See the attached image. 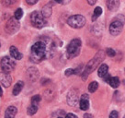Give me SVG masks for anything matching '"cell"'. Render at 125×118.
Here are the masks:
<instances>
[{"label":"cell","instance_id":"cell-1","mask_svg":"<svg viewBox=\"0 0 125 118\" xmlns=\"http://www.w3.org/2000/svg\"><path fill=\"white\" fill-rule=\"evenodd\" d=\"M53 43L48 44L46 42L40 41L35 43L31 46V59L32 62L39 63L42 60L47 57H51L50 53H53Z\"/></svg>","mask_w":125,"mask_h":118},{"label":"cell","instance_id":"cell-2","mask_svg":"<svg viewBox=\"0 0 125 118\" xmlns=\"http://www.w3.org/2000/svg\"><path fill=\"white\" fill-rule=\"evenodd\" d=\"M104 58H105V55H104L103 51H99L97 55H95V57H94L92 60H90L89 62H88V64L86 66V68H85L84 72L82 73L83 74L82 79H84V80L86 79L88 74H90L92 71L95 70L96 67L99 65V63L101 62L102 60H104Z\"/></svg>","mask_w":125,"mask_h":118},{"label":"cell","instance_id":"cell-3","mask_svg":"<svg viewBox=\"0 0 125 118\" xmlns=\"http://www.w3.org/2000/svg\"><path fill=\"white\" fill-rule=\"evenodd\" d=\"M81 48V41L79 39H74L70 42V43L67 46V57L68 58H73L74 56L78 55Z\"/></svg>","mask_w":125,"mask_h":118},{"label":"cell","instance_id":"cell-4","mask_svg":"<svg viewBox=\"0 0 125 118\" xmlns=\"http://www.w3.org/2000/svg\"><path fill=\"white\" fill-rule=\"evenodd\" d=\"M31 24H32L34 27L38 28V29H41V28L44 27V25L46 23V21H45V17L43 16L42 12H39V11H34L31 13Z\"/></svg>","mask_w":125,"mask_h":118},{"label":"cell","instance_id":"cell-5","mask_svg":"<svg viewBox=\"0 0 125 118\" xmlns=\"http://www.w3.org/2000/svg\"><path fill=\"white\" fill-rule=\"evenodd\" d=\"M86 22V18L82 15H74V16H71L67 20L68 25L72 28H74V29L82 28L83 26H85Z\"/></svg>","mask_w":125,"mask_h":118},{"label":"cell","instance_id":"cell-6","mask_svg":"<svg viewBox=\"0 0 125 118\" xmlns=\"http://www.w3.org/2000/svg\"><path fill=\"white\" fill-rule=\"evenodd\" d=\"M16 67L15 61L8 56H4L1 59V69L2 72L10 73Z\"/></svg>","mask_w":125,"mask_h":118},{"label":"cell","instance_id":"cell-7","mask_svg":"<svg viewBox=\"0 0 125 118\" xmlns=\"http://www.w3.org/2000/svg\"><path fill=\"white\" fill-rule=\"evenodd\" d=\"M123 29V21L121 20L119 18H116L115 20L110 23L109 26V32L113 36L119 35Z\"/></svg>","mask_w":125,"mask_h":118},{"label":"cell","instance_id":"cell-8","mask_svg":"<svg viewBox=\"0 0 125 118\" xmlns=\"http://www.w3.org/2000/svg\"><path fill=\"white\" fill-rule=\"evenodd\" d=\"M18 20H17L16 18H10L8 22L6 23V27H5L6 32L9 34L15 33L20 29V22Z\"/></svg>","mask_w":125,"mask_h":118},{"label":"cell","instance_id":"cell-9","mask_svg":"<svg viewBox=\"0 0 125 118\" xmlns=\"http://www.w3.org/2000/svg\"><path fill=\"white\" fill-rule=\"evenodd\" d=\"M67 102L68 104L71 106H75L78 102V94L77 91L75 90H72L69 91V93L67 95Z\"/></svg>","mask_w":125,"mask_h":118},{"label":"cell","instance_id":"cell-10","mask_svg":"<svg viewBox=\"0 0 125 118\" xmlns=\"http://www.w3.org/2000/svg\"><path fill=\"white\" fill-rule=\"evenodd\" d=\"M12 82V78L9 73H6V72H3L1 74V84L2 86L5 87V88H8L11 85Z\"/></svg>","mask_w":125,"mask_h":118},{"label":"cell","instance_id":"cell-11","mask_svg":"<svg viewBox=\"0 0 125 118\" xmlns=\"http://www.w3.org/2000/svg\"><path fill=\"white\" fill-rule=\"evenodd\" d=\"M27 75L28 78L31 79V81H35L36 79H38V77H39V71L34 67H30L27 70Z\"/></svg>","mask_w":125,"mask_h":118},{"label":"cell","instance_id":"cell-12","mask_svg":"<svg viewBox=\"0 0 125 118\" xmlns=\"http://www.w3.org/2000/svg\"><path fill=\"white\" fill-rule=\"evenodd\" d=\"M79 106L80 109L83 111H86L89 107V102H88V95L84 94L81 96L80 98V102H79Z\"/></svg>","mask_w":125,"mask_h":118},{"label":"cell","instance_id":"cell-13","mask_svg":"<svg viewBox=\"0 0 125 118\" xmlns=\"http://www.w3.org/2000/svg\"><path fill=\"white\" fill-rule=\"evenodd\" d=\"M120 6V0H108L107 7L110 11H116Z\"/></svg>","mask_w":125,"mask_h":118},{"label":"cell","instance_id":"cell-14","mask_svg":"<svg viewBox=\"0 0 125 118\" xmlns=\"http://www.w3.org/2000/svg\"><path fill=\"white\" fill-rule=\"evenodd\" d=\"M9 52H10V55H11L12 58L17 59V60L22 59V54H21L20 52H19V50H18L15 46H10Z\"/></svg>","mask_w":125,"mask_h":118},{"label":"cell","instance_id":"cell-15","mask_svg":"<svg viewBox=\"0 0 125 118\" xmlns=\"http://www.w3.org/2000/svg\"><path fill=\"white\" fill-rule=\"evenodd\" d=\"M17 111L18 110L15 106H9L5 112V118H15Z\"/></svg>","mask_w":125,"mask_h":118},{"label":"cell","instance_id":"cell-16","mask_svg":"<svg viewBox=\"0 0 125 118\" xmlns=\"http://www.w3.org/2000/svg\"><path fill=\"white\" fill-rule=\"evenodd\" d=\"M108 71H109V67L105 65V64H103V65H100L99 67H98V77H100V78H104L106 75H108Z\"/></svg>","mask_w":125,"mask_h":118},{"label":"cell","instance_id":"cell-17","mask_svg":"<svg viewBox=\"0 0 125 118\" xmlns=\"http://www.w3.org/2000/svg\"><path fill=\"white\" fill-rule=\"evenodd\" d=\"M52 4H47L45 5L44 7L42 9V15L45 18H49V17L52 15Z\"/></svg>","mask_w":125,"mask_h":118},{"label":"cell","instance_id":"cell-18","mask_svg":"<svg viewBox=\"0 0 125 118\" xmlns=\"http://www.w3.org/2000/svg\"><path fill=\"white\" fill-rule=\"evenodd\" d=\"M23 87H24L23 81H18V82L16 83L15 86H14V89H13V95L17 96L18 94H20V92L23 89Z\"/></svg>","mask_w":125,"mask_h":118},{"label":"cell","instance_id":"cell-19","mask_svg":"<svg viewBox=\"0 0 125 118\" xmlns=\"http://www.w3.org/2000/svg\"><path fill=\"white\" fill-rule=\"evenodd\" d=\"M109 84L112 87L113 89H117L118 87L120 86V79H119L118 77H112V78L110 79V80H109Z\"/></svg>","mask_w":125,"mask_h":118},{"label":"cell","instance_id":"cell-20","mask_svg":"<svg viewBox=\"0 0 125 118\" xmlns=\"http://www.w3.org/2000/svg\"><path fill=\"white\" fill-rule=\"evenodd\" d=\"M101 13H102V8L100 7H97V8L94 9V14L93 16H92V21L97 20V19L101 15Z\"/></svg>","mask_w":125,"mask_h":118},{"label":"cell","instance_id":"cell-21","mask_svg":"<svg viewBox=\"0 0 125 118\" xmlns=\"http://www.w3.org/2000/svg\"><path fill=\"white\" fill-rule=\"evenodd\" d=\"M37 111H38V107H37V105L31 104V106H29V108H28L27 113L29 115H33V114H35L36 113H37Z\"/></svg>","mask_w":125,"mask_h":118},{"label":"cell","instance_id":"cell-22","mask_svg":"<svg viewBox=\"0 0 125 118\" xmlns=\"http://www.w3.org/2000/svg\"><path fill=\"white\" fill-rule=\"evenodd\" d=\"M98 89V83L97 82V81L91 82L89 84V86H88V91H89L90 92H95Z\"/></svg>","mask_w":125,"mask_h":118},{"label":"cell","instance_id":"cell-23","mask_svg":"<svg viewBox=\"0 0 125 118\" xmlns=\"http://www.w3.org/2000/svg\"><path fill=\"white\" fill-rule=\"evenodd\" d=\"M15 18L17 19V20H20L21 18H22V16H23V10L21 9V8H18L17 10L15 11Z\"/></svg>","mask_w":125,"mask_h":118},{"label":"cell","instance_id":"cell-24","mask_svg":"<svg viewBox=\"0 0 125 118\" xmlns=\"http://www.w3.org/2000/svg\"><path fill=\"white\" fill-rule=\"evenodd\" d=\"M41 101V96L40 95H35L33 96L31 99V104H34V105H38V103Z\"/></svg>","mask_w":125,"mask_h":118},{"label":"cell","instance_id":"cell-25","mask_svg":"<svg viewBox=\"0 0 125 118\" xmlns=\"http://www.w3.org/2000/svg\"><path fill=\"white\" fill-rule=\"evenodd\" d=\"M17 0H2V3L5 6H11V5L15 4Z\"/></svg>","mask_w":125,"mask_h":118},{"label":"cell","instance_id":"cell-26","mask_svg":"<svg viewBox=\"0 0 125 118\" xmlns=\"http://www.w3.org/2000/svg\"><path fill=\"white\" fill-rule=\"evenodd\" d=\"M107 55H109V56H110V57H112V56H114V55H116V52L114 51L113 49H111V48H108L107 49Z\"/></svg>","mask_w":125,"mask_h":118},{"label":"cell","instance_id":"cell-27","mask_svg":"<svg viewBox=\"0 0 125 118\" xmlns=\"http://www.w3.org/2000/svg\"><path fill=\"white\" fill-rule=\"evenodd\" d=\"M64 74H65V76H66V77H69V76L74 74V69H71V68H68V69H66V70H65Z\"/></svg>","mask_w":125,"mask_h":118},{"label":"cell","instance_id":"cell-28","mask_svg":"<svg viewBox=\"0 0 125 118\" xmlns=\"http://www.w3.org/2000/svg\"><path fill=\"white\" fill-rule=\"evenodd\" d=\"M109 118H119V114L117 111H112L109 114Z\"/></svg>","mask_w":125,"mask_h":118},{"label":"cell","instance_id":"cell-29","mask_svg":"<svg viewBox=\"0 0 125 118\" xmlns=\"http://www.w3.org/2000/svg\"><path fill=\"white\" fill-rule=\"evenodd\" d=\"M82 69H83V67L82 66H80V67H77V68L74 70V74H76V75H78V74L81 75V74H82V73H81V70H82Z\"/></svg>","mask_w":125,"mask_h":118},{"label":"cell","instance_id":"cell-30","mask_svg":"<svg viewBox=\"0 0 125 118\" xmlns=\"http://www.w3.org/2000/svg\"><path fill=\"white\" fill-rule=\"evenodd\" d=\"M26 2H27L29 5L32 6V5H35L36 3L38 2V0H26Z\"/></svg>","mask_w":125,"mask_h":118},{"label":"cell","instance_id":"cell-31","mask_svg":"<svg viewBox=\"0 0 125 118\" xmlns=\"http://www.w3.org/2000/svg\"><path fill=\"white\" fill-rule=\"evenodd\" d=\"M65 118H77V116L74 114H67Z\"/></svg>","mask_w":125,"mask_h":118},{"label":"cell","instance_id":"cell-32","mask_svg":"<svg viewBox=\"0 0 125 118\" xmlns=\"http://www.w3.org/2000/svg\"><path fill=\"white\" fill-rule=\"evenodd\" d=\"M87 1V3L90 5V6H93V5L96 4V2H97V0H86Z\"/></svg>","mask_w":125,"mask_h":118},{"label":"cell","instance_id":"cell-33","mask_svg":"<svg viewBox=\"0 0 125 118\" xmlns=\"http://www.w3.org/2000/svg\"><path fill=\"white\" fill-rule=\"evenodd\" d=\"M84 118H93V116L89 114H86L85 115H84Z\"/></svg>","mask_w":125,"mask_h":118},{"label":"cell","instance_id":"cell-34","mask_svg":"<svg viewBox=\"0 0 125 118\" xmlns=\"http://www.w3.org/2000/svg\"><path fill=\"white\" fill-rule=\"evenodd\" d=\"M56 3H62V0H54Z\"/></svg>","mask_w":125,"mask_h":118},{"label":"cell","instance_id":"cell-35","mask_svg":"<svg viewBox=\"0 0 125 118\" xmlns=\"http://www.w3.org/2000/svg\"><path fill=\"white\" fill-rule=\"evenodd\" d=\"M58 118H63V117H61V116H60V117H58Z\"/></svg>","mask_w":125,"mask_h":118},{"label":"cell","instance_id":"cell-36","mask_svg":"<svg viewBox=\"0 0 125 118\" xmlns=\"http://www.w3.org/2000/svg\"><path fill=\"white\" fill-rule=\"evenodd\" d=\"M123 118H125V115H124V116H123Z\"/></svg>","mask_w":125,"mask_h":118}]
</instances>
